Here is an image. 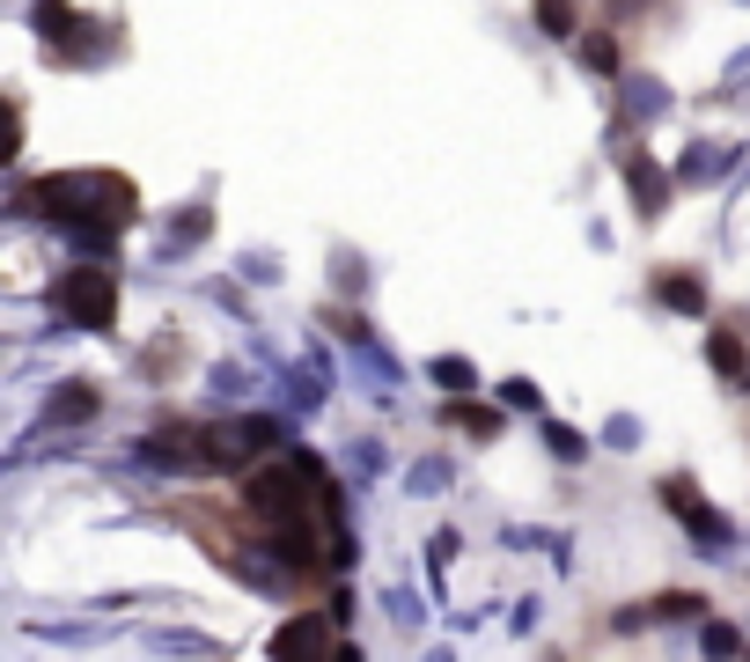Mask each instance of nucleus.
Listing matches in <instances>:
<instances>
[{"instance_id": "7", "label": "nucleus", "mask_w": 750, "mask_h": 662, "mask_svg": "<svg viewBox=\"0 0 750 662\" xmlns=\"http://www.w3.org/2000/svg\"><path fill=\"white\" fill-rule=\"evenodd\" d=\"M52 419H97V383H59L52 391Z\"/></svg>"}, {"instance_id": "6", "label": "nucleus", "mask_w": 750, "mask_h": 662, "mask_svg": "<svg viewBox=\"0 0 750 662\" xmlns=\"http://www.w3.org/2000/svg\"><path fill=\"white\" fill-rule=\"evenodd\" d=\"M662 501H670V508H684V523H692V538H699V545H728V523H721L714 508H699L684 479H670V486H662Z\"/></svg>"}, {"instance_id": "11", "label": "nucleus", "mask_w": 750, "mask_h": 662, "mask_svg": "<svg viewBox=\"0 0 750 662\" xmlns=\"http://www.w3.org/2000/svg\"><path fill=\"white\" fill-rule=\"evenodd\" d=\"M699 611V596H662V604H654V618H692Z\"/></svg>"}, {"instance_id": "3", "label": "nucleus", "mask_w": 750, "mask_h": 662, "mask_svg": "<svg viewBox=\"0 0 750 662\" xmlns=\"http://www.w3.org/2000/svg\"><path fill=\"white\" fill-rule=\"evenodd\" d=\"M339 648H332V618H316V611H302V618H288L280 633H272V662H332Z\"/></svg>"}, {"instance_id": "13", "label": "nucleus", "mask_w": 750, "mask_h": 662, "mask_svg": "<svg viewBox=\"0 0 750 662\" xmlns=\"http://www.w3.org/2000/svg\"><path fill=\"white\" fill-rule=\"evenodd\" d=\"M332 662H361V648H339V655H332Z\"/></svg>"}, {"instance_id": "9", "label": "nucleus", "mask_w": 750, "mask_h": 662, "mask_svg": "<svg viewBox=\"0 0 750 662\" xmlns=\"http://www.w3.org/2000/svg\"><path fill=\"white\" fill-rule=\"evenodd\" d=\"M581 67H596V74H618V45H611V37H581Z\"/></svg>"}, {"instance_id": "2", "label": "nucleus", "mask_w": 750, "mask_h": 662, "mask_svg": "<svg viewBox=\"0 0 750 662\" xmlns=\"http://www.w3.org/2000/svg\"><path fill=\"white\" fill-rule=\"evenodd\" d=\"M59 317L81 324V332H103V324H119V280L103 266H74L59 280Z\"/></svg>"}, {"instance_id": "8", "label": "nucleus", "mask_w": 750, "mask_h": 662, "mask_svg": "<svg viewBox=\"0 0 750 662\" xmlns=\"http://www.w3.org/2000/svg\"><path fill=\"white\" fill-rule=\"evenodd\" d=\"M706 354H714V368H721V375H743V339H736V332H714V346H706Z\"/></svg>"}, {"instance_id": "5", "label": "nucleus", "mask_w": 750, "mask_h": 662, "mask_svg": "<svg viewBox=\"0 0 750 662\" xmlns=\"http://www.w3.org/2000/svg\"><path fill=\"white\" fill-rule=\"evenodd\" d=\"M654 294H662L678 317H706V280L692 266H662V272H654Z\"/></svg>"}, {"instance_id": "10", "label": "nucleus", "mask_w": 750, "mask_h": 662, "mask_svg": "<svg viewBox=\"0 0 750 662\" xmlns=\"http://www.w3.org/2000/svg\"><path fill=\"white\" fill-rule=\"evenodd\" d=\"M699 648H706V655H714V662H728V655H736V648H743V640H736V626H721V618H714V626H706V633H699Z\"/></svg>"}, {"instance_id": "1", "label": "nucleus", "mask_w": 750, "mask_h": 662, "mask_svg": "<svg viewBox=\"0 0 750 662\" xmlns=\"http://www.w3.org/2000/svg\"><path fill=\"white\" fill-rule=\"evenodd\" d=\"M15 206H23V214H59V221H74V228H89V236H119L125 221H133V206H141V192H133V177H119V170H59V177L23 184Z\"/></svg>"}, {"instance_id": "12", "label": "nucleus", "mask_w": 750, "mask_h": 662, "mask_svg": "<svg viewBox=\"0 0 750 662\" xmlns=\"http://www.w3.org/2000/svg\"><path fill=\"white\" fill-rule=\"evenodd\" d=\"M435 375L449 383V391H463V383H471V368H463V361H435Z\"/></svg>"}, {"instance_id": "4", "label": "nucleus", "mask_w": 750, "mask_h": 662, "mask_svg": "<svg viewBox=\"0 0 750 662\" xmlns=\"http://www.w3.org/2000/svg\"><path fill=\"white\" fill-rule=\"evenodd\" d=\"M626 192H633V206H640V214H662V206H670V177H662V162H654V155H640V147L626 155Z\"/></svg>"}]
</instances>
